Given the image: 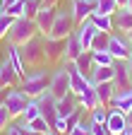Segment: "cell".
Masks as SVG:
<instances>
[{"instance_id":"cell-48","label":"cell","mask_w":132,"mask_h":135,"mask_svg":"<svg viewBox=\"0 0 132 135\" xmlns=\"http://www.w3.org/2000/svg\"><path fill=\"white\" fill-rule=\"evenodd\" d=\"M125 36H127V41H130V44H132V29H130V31H127V34H125Z\"/></svg>"},{"instance_id":"cell-49","label":"cell","mask_w":132,"mask_h":135,"mask_svg":"<svg viewBox=\"0 0 132 135\" xmlns=\"http://www.w3.org/2000/svg\"><path fill=\"white\" fill-rule=\"evenodd\" d=\"M46 135H60V133H55V130H48V133H46Z\"/></svg>"},{"instance_id":"cell-6","label":"cell","mask_w":132,"mask_h":135,"mask_svg":"<svg viewBox=\"0 0 132 135\" xmlns=\"http://www.w3.org/2000/svg\"><path fill=\"white\" fill-rule=\"evenodd\" d=\"M48 92H51L55 99H62L65 94H70V73L65 70V68H55V70L51 73V84H48Z\"/></svg>"},{"instance_id":"cell-50","label":"cell","mask_w":132,"mask_h":135,"mask_svg":"<svg viewBox=\"0 0 132 135\" xmlns=\"http://www.w3.org/2000/svg\"><path fill=\"white\" fill-rule=\"evenodd\" d=\"M118 3H120V7H125V0H118Z\"/></svg>"},{"instance_id":"cell-31","label":"cell","mask_w":132,"mask_h":135,"mask_svg":"<svg viewBox=\"0 0 132 135\" xmlns=\"http://www.w3.org/2000/svg\"><path fill=\"white\" fill-rule=\"evenodd\" d=\"M29 126H31V128H34L36 133H41V135H46L48 130H53L51 126H48V121H46V118H43V116H36V118H34V121H29Z\"/></svg>"},{"instance_id":"cell-33","label":"cell","mask_w":132,"mask_h":135,"mask_svg":"<svg viewBox=\"0 0 132 135\" xmlns=\"http://www.w3.org/2000/svg\"><path fill=\"white\" fill-rule=\"evenodd\" d=\"M108 48V34L106 31H98L94 36V44H91V51H106Z\"/></svg>"},{"instance_id":"cell-34","label":"cell","mask_w":132,"mask_h":135,"mask_svg":"<svg viewBox=\"0 0 132 135\" xmlns=\"http://www.w3.org/2000/svg\"><path fill=\"white\" fill-rule=\"evenodd\" d=\"M41 5H43L41 0H24V15L34 20V17H36V12L41 10Z\"/></svg>"},{"instance_id":"cell-23","label":"cell","mask_w":132,"mask_h":135,"mask_svg":"<svg viewBox=\"0 0 132 135\" xmlns=\"http://www.w3.org/2000/svg\"><path fill=\"white\" fill-rule=\"evenodd\" d=\"M89 20L96 24V29L98 31H106V34H113L115 31V24H113V15H101V12H91V17Z\"/></svg>"},{"instance_id":"cell-21","label":"cell","mask_w":132,"mask_h":135,"mask_svg":"<svg viewBox=\"0 0 132 135\" xmlns=\"http://www.w3.org/2000/svg\"><path fill=\"white\" fill-rule=\"evenodd\" d=\"M7 58H10V63H12V68L17 70V75L24 80V75H27V65H24V60H22V53H19V46H14V44H10L7 46V53H5Z\"/></svg>"},{"instance_id":"cell-44","label":"cell","mask_w":132,"mask_h":135,"mask_svg":"<svg viewBox=\"0 0 132 135\" xmlns=\"http://www.w3.org/2000/svg\"><path fill=\"white\" fill-rule=\"evenodd\" d=\"M12 3H17V0H3V3H0V10L7 7V5H12Z\"/></svg>"},{"instance_id":"cell-38","label":"cell","mask_w":132,"mask_h":135,"mask_svg":"<svg viewBox=\"0 0 132 135\" xmlns=\"http://www.w3.org/2000/svg\"><path fill=\"white\" fill-rule=\"evenodd\" d=\"M89 133H91V135H113L106 123H91V130H89Z\"/></svg>"},{"instance_id":"cell-42","label":"cell","mask_w":132,"mask_h":135,"mask_svg":"<svg viewBox=\"0 0 132 135\" xmlns=\"http://www.w3.org/2000/svg\"><path fill=\"white\" fill-rule=\"evenodd\" d=\"M125 118H127V126H130V128H132V109H130V111H127V113H125Z\"/></svg>"},{"instance_id":"cell-51","label":"cell","mask_w":132,"mask_h":135,"mask_svg":"<svg viewBox=\"0 0 132 135\" xmlns=\"http://www.w3.org/2000/svg\"><path fill=\"white\" fill-rule=\"evenodd\" d=\"M0 63H3V56H0Z\"/></svg>"},{"instance_id":"cell-9","label":"cell","mask_w":132,"mask_h":135,"mask_svg":"<svg viewBox=\"0 0 132 135\" xmlns=\"http://www.w3.org/2000/svg\"><path fill=\"white\" fill-rule=\"evenodd\" d=\"M55 15H58V5H41V10L36 12V27H39V34L41 36H48L51 34V27L55 22Z\"/></svg>"},{"instance_id":"cell-16","label":"cell","mask_w":132,"mask_h":135,"mask_svg":"<svg viewBox=\"0 0 132 135\" xmlns=\"http://www.w3.org/2000/svg\"><path fill=\"white\" fill-rule=\"evenodd\" d=\"M106 126H108V130H110L113 135H118V133H123V130L127 128V118H125V113L118 111V109H108Z\"/></svg>"},{"instance_id":"cell-37","label":"cell","mask_w":132,"mask_h":135,"mask_svg":"<svg viewBox=\"0 0 132 135\" xmlns=\"http://www.w3.org/2000/svg\"><path fill=\"white\" fill-rule=\"evenodd\" d=\"M10 123H12V116H10V111L5 109V104H3V106H0V133H5Z\"/></svg>"},{"instance_id":"cell-13","label":"cell","mask_w":132,"mask_h":135,"mask_svg":"<svg viewBox=\"0 0 132 135\" xmlns=\"http://www.w3.org/2000/svg\"><path fill=\"white\" fill-rule=\"evenodd\" d=\"M77 36H79V41H82V48L84 51H91V44H94V36L98 34V29H96V24L91 22V20H87V22H82V24H77Z\"/></svg>"},{"instance_id":"cell-20","label":"cell","mask_w":132,"mask_h":135,"mask_svg":"<svg viewBox=\"0 0 132 135\" xmlns=\"http://www.w3.org/2000/svg\"><path fill=\"white\" fill-rule=\"evenodd\" d=\"M77 101H79V106L84 109L87 113H89V111H94L96 106H101V104H98V97H96V89H94V84H91V87H87V89L82 92V94H77Z\"/></svg>"},{"instance_id":"cell-24","label":"cell","mask_w":132,"mask_h":135,"mask_svg":"<svg viewBox=\"0 0 132 135\" xmlns=\"http://www.w3.org/2000/svg\"><path fill=\"white\" fill-rule=\"evenodd\" d=\"M79 106V101H77V94L70 92V94H65L62 99H58V116L65 118V116H70L75 109Z\"/></svg>"},{"instance_id":"cell-32","label":"cell","mask_w":132,"mask_h":135,"mask_svg":"<svg viewBox=\"0 0 132 135\" xmlns=\"http://www.w3.org/2000/svg\"><path fill=\"white\" fill-rule=\"evenodd\" d=\"M3 12L10 15L12 20H14V17H22V15H24V0H17V3H12V5H7V7H3Z\"/></svg>"},{"instance_id":"cell-28","label":"cell","mask_w":132,"mask_h":135,"mask_svg":"<svg viewBox=\"0 0 132 135\" xmlns=\"http://www.w3.org/2000/svg\"><path fill=\"white\" fill-rule=\"evenodd\" d=\"M36 116H41V109H39V101L36 99H29V104H27V109H24V113H22V121H34Z\"/></svg>"},{"instance_id":"cell-54","label":"cell","mask_w":132,"mask_h":135,"mask_svg":"<svg viewBox=\"0 0 132 135\" xmlns=\"http://www.w3.org/2000/svg\"><path fill=\"white\" fill-rule=\"evenodd\" d=\"M118 135H123V133H118Z\"/></svg>"},{"instance_id":"cell-1","label":"cell","mask_w":132,"mask_h":135,"mask_svg":"<svg viewBox=\"0 0 132 135\" xmlns=\"http://www.w3.org/2000/svg\"><path fill=\"white\" fill-rule=\"evenodd\" d=\"M34 36H39V27H36V20L22 15V17H14L12 20V27L7 31V44H14V46H24L27 41H31Z\"/></svg>"},{"instance_id":"cell-7","label":"cell","mask_w":132,"mask_h":135,"mask_svg":"<svg viewBox=\"0 0 132 135\" xmlns=\"http://www.w3.org/2000/svg\"><path fill=\"white\" fill-rule=\"evenodd\" d=\"M27 104H29V97L22 92V87H19V89H12V87H10V92H7V97H5V109L10 111L12 121L22 118V113H24Z\"/></svg>"},{"instance_id":"cell-45","label":"cell","mask_w":132,"mask_h":135,"mask_svg":"<svg viewBox=\"0 0 132 135\" xmlns=\"http://www.w3.org/2000/svg\"><path fill=\"white\" fill-rule=\"evenodd\" d=\"M43 5H58V0H41Z\"/></svg>"},{"instance_id":"cell-41","label":"cell","mask_w":132,"mask_h":135,"mask_svg":"<svg viewBox=\"0 0 132 135\" xmlns=\"http://www.w3.org/2000/svg\"><path fill=\"white\" fill-rule=\"evenodd\" d=\"M7 92H10V87H0V106L5 104V97H7Z\"/></svg>"},{"instance_id":"cell-3","label":"cell","mask_w":132,"mask_h":135,"mask_svg":"<svg viewBox=\"0 0 132 135\" xmlns=\"http://www.w3.org/2000/svg\"><path fill=\"white\" fill-rule=\"evenodd\" d=\"M19 53H22V60L27 68L31 70H39V68L48 65L46 63V51H43V36H34L31 41H27L24 46H19Z\"/></svg>"},{"instance_id":"cell-36","label":"cell","mask_w":132,"mask_h":135,"mask_svg":"<svg viewBox=\"0 0 132 135\" xmlns=\"http://www.w3.org/2000/svg\"><path fill=\"white\" fill-rule=\"evenodd\" d=\"M89 130H91V121H84V118H82V123H79V126H75L67 135H91Z\"/></svg>"},{"instance_id":"cell-19","label":"cell","mask_w":132,"mask_h":135,"mask_svg":"<svg viewBox=\"0 0 132 135\" xmlns=\"http://www.w3.org/2000/svg\"><path fill=\"white\" fill-rule=\"evenodd\" d=\"M82 41H79V36H77V31H72L67 39H65V56H62V60H75L79 53H82Z\"/></svg>"},{"instance_id":"cell-43","label":"cell","mask_w":132,"mask_h":135,"mask_svg":"<svg viewBox=\"0 0 132 135\" xmlns=\"http://www.w3.org/2000/svg\"><path fill=\"white\" fill-rule=\"evenodd\" d=\"M125 63H127V70H130V77H132V53H130V58H127Z\"/></svg>"},{"instance_id":"cell-53","label":"cell","mask_w":132,"mask_h":135,"mask_svg":"<svg viewBox=\"0 0 132 135\" xmlns=\"http://www.w3.org/2000/svg\"><path fill=\"white\" fill-rule=\"evenodd\" d=\"M0 135H5V133H0Z\"/></svg>"},{"instance_id":"cell-5","label":"cell","mask_w":132,"mask_h":135,"mask_svg":"<svg viewBox=\"0 0 132 135\" xmlns=\"http://www.w3.org/2000/svg\"><path fill=\"white\" fill-rule=\"evenodd\" d=\"M106 51H108L115 60H127L130 53H132V44L127 41L125 34L113 31V34H108V48H106Z\"/></svg>"},{"instance_id":"cell-29","label":"cell","mask_w":132,"mask_h":135,"mask_svg":"<svg viewBox=\"0 0 132 135\" xmlns=\"http://www.w3.org/2000/svg\"><path fill=\"white\" fill-rule=\"evenodd\" d=\"M91 58H94V65H113L115 63V58L108 51H91Z\"/></svg>"},{"instance_id":"cell-39","label":"cell","mask_w":132,"mask_h":135,"mask_svg":"<svg viewBox=\"0 0 132 135\" xmlns=\"http://www.w3.org/2000/svg\"><path fill=\"white\" fill-rule=\"evenodd\" d=\"M53 130H55V133H60V135H67V133H70V128H67V121H65V118H60V116H58V121H55Z\"/></svg>"},{"instance_id":"cell-46","label":"cell","mask_w":132,"mask_h":135,"mask_svg":"<svg viewBox=\"0 0 132 135\" xmlns=\"http://www.w3.org/2000/svg\"><path fill=\"white\" fill-rule=\"evenodd\" d=\"M123 135H132V128H130V126H127V128H125V130H123Z\"/></svg>"},{"instance_id":"cell-40","label":"cell","mask_w":132,"mask_h":135,"mask_svg":"<svg viewBox=\"0 0 132 135\" xmlns=\"http://www.w3.org/2000/svg\"><path fill=\"white\" fill-rule=\"evenodd\" d=\"M5 135H22V133H19V128H17V121H12V123L7 126V130H5Z\"/></svg>"},{"instance_id":"cell-11","label":"cell","mask_w":132,"mask_h":135,"mask_svg":"<svg viewBox=\"0 0 132 135\" xmlns=\"http://www.w3.org/2000/svg\"><path fill=\"white\" fill-rule=\"evenodd\" d=\"M94 10H96V0H72V5H70V12L75 17V24L87 22Z\"/></svg>"},{"instance_id":"cell-4","label":"cell","mask_w":132,"mask_h":135,"mask_svg":"<svg viewBox=\"0 0 132 135\" xmlns=\"http://www.w3.org/2000/svg\"><path fill=\"white\" fill-rule=\"evenodd\" d=\"M75 29H77V24H75L72 12H70V10H58L55 22H53L51 34H48V36H51V39H67Z\"/></svg>"},{"instance_id":"cell-26","label":"cell","mask_w":132,"mask_h":135,"mask_svg":"<svg viewBox=\"0 0 132 135\" xmlns=\"http://www.w3.org/2000/svg\"><path fill=\"white\" fill-rule=\"evenodd\" d=\"M87 87H91L89 77H87V75H82L79 70H72V73H70V89H72L75 94H82Z\"/></svg>"},{"instance_id":"cell-25","label":"cell","mask_w":132,"mask_h":135,"mask_svg":"<svg viewBox=\"0 0 132 135\" xmlns=\"http://www.w3.org/2000/svg\"><path fill=\"white\" fill-rule=\"evenodd\" d=\"M75 63V68H77V70L82 73V75H91V68H94V58H91V51H82V53L72 60Z\"/></svg>"},{"instance_id":"cell-17","label":"cell","mask_w":132,"mask_h":135,"mask_svg":"<svg viewBox=\"0 0 132 135\" xmlns=\"http://www.w3.org/2000/svg\"><path fill=\"white\" fill-rule=\"evenodd\" d=\"M115 80V65H94L91 68V75H89V82L96 84V82H113Z\"/></svg>"},{"instance_id":"cell-15","label":"cell","mask_w":132,"mask_h":135,"mask_svg":"<svg viewBox=\"0 0 132 135\" xmlns=\"http://www.w3.org/2000/svg\"><path fill=\"white\" fill-rule=\"evenodd\" d=\"M113 65H115V80H113L115 89H130L132 87V77H130V70H127V63L125 60H115Z\"/></svg>"},{"instance_id":"cell-30","label":"cell","mask_w":132,"mask_h":135,"mask_svg":"<svg viewBox=\"0 0 132 135\" xmlns=\"http://www.w3.org/2000/svg\"><path fill=\"white\" fill-rule=\"evenodd\" d=\"M106 118H108V106H96L94 111H89L91 123H106Z\"/></svg>"},{"instance_id":"cell-10","label":"cell","mask_w":132,"mask_h":135,"mask_svg":"<svg viewBox=\"0 0 132 135\" xmlns=\"http://www.w3.org/2000/svg\"><path fill=\"white\" fill-rule=\"evenodd\" d=\"M43 51H46V63H62L65 56V39H51L43 36Z\"/></svg>"},{"instance_id":"cell-35","label":"cell","mask_w":132,"mask_h":135,"mask_svg":"<svg viewBox=\"0 0 132 135\" xmlns=\"http://www.w3.org/2000/svg\"><path fill=\"white\" fill-rule=\"evenodd\" d=\"M10 27H12V17L3 12V15H0V41H3V39H7Z\"/></svg>"},{"instance_id":"cell-47","label":"cell","mask_w":132,"mask_h":135,"mask_svg":"<svg viewBox=\"0 0 132 135\" xmlns=\"http://www.w3.org/2000/svg\"><path fill=\"white\" fill-rule=\"evenodd\" d=\"M125 7H127V10H132V0H125Z\"/></svg>"},{"instance_id":"cell-55","label":"cell","mask_w":132,"mask_h":135,"mask_svg":"<svg viewBox=\"0 0 132 135\" xmlns=\"http://www.w3.org/2000/svg\"><path fill=\"white\" fill-rule=\"evenodd\" d=\"M0 3H3V0H0Z\"/></svg>"},{"instance_id":"cell-27","label":"cell","mask_w":132,"mask_h":135,"mask_svg":"<svg viewBox=\"0 0 132 135\" xmlns=\"http://www.w3.org/2000/svg\"><path fill=\"white\" fill-rule=\"evenodd\" d=\"M118 10H120L118 0H96V12L101 15H115Z\"/></svg>"},{"instance_id":"cell-8","label":"cell","mask_w":132,"mask_h":135,"mask_svg":"<svg viewBox=\"0 0 132 135\" xmlns=\"http://www.w3.org/2000/svg\"><path fill=\"white\" fill-rule=\"evenodd\" d=\"M36 101H39V109H41V116L48 121V126H55V121H58V99L51 94V92H43L41 97H36Z\"/></svg>"},{"instance_id":"cell-22","label":"cell","mask_w":132,"mask_h":135,"mask_svg":"<svg viewBox=\"0 0 132 135\" xmlns=\"http://www.w3.org/2000/svg\"><path fill=\"white\" fill-rule=\"evenodd\" d=\"M94 89H96V97H98V104L108 106L110 99H113V94H115V84L113 82H96Z\"/></svg>"},{"instance_id":"cell-14","label":"cell","mask_w":132,"mask_h":135,"mask_svg":"<svg viewBox=\"0 0 132 135\" xmlns=\"http://www.w3.org/2000/svg\"><path fill=\"white\" fill-rule=\"evenodd\" d=\"M108 109H118V111L127 113V111L132 109V87H130V89H115Z\"/></svg>"},{"instance_id":"cell-12","label":"cell","mask_w":132,"mask_h":135,"mask_svg":"<svg viewBox=\"0 0 132 135\" xmlns=\"http://www.w3.org/2000/svg\"><path fill=\"white\" fill-rule=\"evenodd\" d=\"M17 82L22 84V77L17 75V70L12 68L10 58L5 56V58H3V63H0V87H14Z\"/></svg>"},{"instance_id":"cell-18","label":"cell","mask_w":132,"mask_h":135,"mask_svg":"<svg viewBox=\"0 0 132 135\" xmlns=\"http://www.w3.org/2000/svg\"><path fill=\"white\" fill-rule=\"evenodd\" d=\"M113 24H115V31L127 34V31L132 29V10H127V7H120L118 12L113 15Z\"/></svg>"},{"instance_id":"cell-52","label":"cell","mask_w":132,"mask_h":135,"mask_svg":"<svg viewBox=\"0 0 132 135\" xmlns=\"http://www.w3.org/2000/svg\"><path fill=\"white\" fill-rule=\"evenodd\" d=\"M0 15H3V10H0Z\"/></svg>"},{"instance_id":"cell-2","label":"cell","mask_w":132,"mask_h":135,"mask_svg":"<svg viewBox=\"0 0 132 135\" xmlns=\"http://www.w3.org/2000/svg\"><path fill=\"white\" fill-rule=\"evenodd\" d=\"M48 84H51V73L43 70V68H39V70H31V73L24 75L19 87H22V92L29 99H36V97H41L48 89Z\"/></svg>"}]
</instances>
